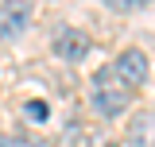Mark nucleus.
<instances>
[{
	"label": "nucleus",
	"mask_w": 155,
	"mask_h": 147,
	"mask_svg": "<svg viewBox=\"0 0 155 147\" xmlns=\"http://www.w3.org/2000/svg\"><path fill=\"white\" fill-rule=\"evenodd\" d=\"M4 147H35L27 136H4Z\"/></svg>",
	"instance_id": "7"
},
{
	"label": "nucleus",
	"mask_w": 155,
	"mask_h": 147,
	"mask_svg": "<svg viewBox=\"0 0 155 147\" xmlns=\"http://www.w3.org/2000/svg\"><path fill=\"white\" fill-rule=\"evenodd\" d=\"M54 54L62 58V62H81V58L89 54V35L78 31V27H58V35H54Z\"/></svg>",
	"instance_id": "3"
},
{
	"label": "nucleus",
	"mask_w": 155,
	"mask_h": 147,
	"mask_svg": "<svg viewBox=\"0 0 155 147\" xmlns=\"http://www.w3.org/2000/svg\"><path fill=\"white\" fill-rule=\"evenodd\" d=\"M128 147H155V116L140 112L128 124Z\"/></svg>",
	"instance_id": "4"
},
{
	"label": "nucleus",
	"mask_w": 155,
	"mask_h": 147,
	"mask_svg": "<svg viewBox=\"0 0 155 147\" xmlns=\"http://www.w3.org/2000/svg\"><path fill=\"white\" fill-rule=\"evenodd\" d=\"M23 112H27L31 120H47V105H39V101H27V105H23Z\"/></svg>",
	"instance_id": "6"
},
{
	"label": "nucleus",
	"mask_w": 155,
	"mask_h": 147,
	"mask_svg": "<svg viewBox=\"0 0 155 147\" xmlns=\"http://www.w3.org/2000/svg\"><path fill=\"white\" fill-rule=\"evenodd\" d=\"M113 74H116V81H120L128 93H136L143 81H147V54H143L140 47L120 51V54H116V62H113Z\"/></svg>",
	"instance_id": "2"
},
{
	"label": "nucleus",
	"mask_w": 155,
	"mask_h": 147,
	"mask_svg": "<svg viewBox=\"0 0 155 147\" xmlns=\"http://www.w3.org/2000/svg\"><path fill=\"white\" fill-rule=\"evenodd\" d=\"M128 105H132V93L116 81L113 66H109V70H101V74L93 77V109L101 112V116H109V120H113V116H120Z\"/></svg>",
	"instance_id": "1"
},
{
	"label": "nucleus",
	"mask_w": 155,
	"mask_h": 147,
	"mask_svg": "<svg viewBox=\"0 0 155 147\" xmlns=\"http://www.w3.org/2000/svg\"><path fill=\"white\" fill-rule=\"evenodd\" d=\"M23 27H27V8H23V4H19V8H8L4 19H0V39L12 43V39L23 35Z\"/></svg>",
	"instance_id": "5"
}]
</instances>
